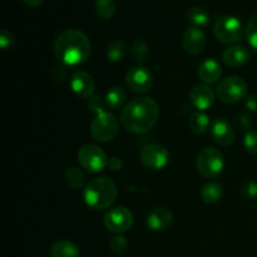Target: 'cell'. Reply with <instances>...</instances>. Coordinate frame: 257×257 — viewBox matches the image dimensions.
I'll return each mask as SVG.
<instances>
[{
  "mask_svg": "<svg viewBox=\"0 0 257 257\" xmlns=\"http://www.w3.org/2000/svg\"><path fill=\"white\" fill-rule=\"evenodd\" d=\"M53 52L62 64L74 67L87 62L92 52V44L82 30L65 29L55 38Z\"/></svg>",
  "mask_w": 257,
  "mask_h": 257,
  "instance_id": "6da1fadb",
  "label": "cell"
},
{
  "mask_svg": "<svg viewBox=\"0 0 257 257\" xmlns=\"http://www.w3.org/2000/svg\"><path fill=\"white\" fill-rule=\"evenodd\" d=\"M160 118V107L152 98H137L127 103L120 112V123L123 127L135 135L147 133L157 124Z\"/></svg>",
  "mask_w": 257,
  "mask_h": 257,
  "instance_id": "7a4b0ae2",
  "label": "cell"
},
{
  "mask_svg": "<svg viewBox=\"0 0 257 257\" xmlns=\"http://www.w3.org/2000/svg\"><path fill=\"white\" fill-rule=\"evenodd\" d=\"M117 196V186L108 177L94 178L85 186L84 201L88 207L95 211L109 208L115 202Z\"/></svg>",
  "mask_w": 257,
  "mask_h": 257,
  "instance_id": "3957f363",
  "label": "cell"
},
{
  "mask_svg": "<svg viewBox=\"0 0 257 257\" xmlns=\"http://www.w3.org/2000/svg\"><path fill=\"white\" fill-rule=\"evenodd\" d=\"M215 37L225 44L236 45L245 35L242 22L233 15H222L213 24Z\"/></svg>",
  "mask_w": 257,
  "mask_h": 257,
  "instance_id": "277c9868",
  "label": "cell"
},
{
  "mask_svg": "<svg viewBox=\"0 0 257 257\" xmlns=\"http://www.w3.org/2000/svg\"><path fill=\"white\" fill-rule=\"evenodd\" d=\"M248 85L243 78L231 75L221 80L216 88V97L225 104H233L245 99Z\"/></svg>",
  "mask_w": 257,
  "mask_h": 257,
  "instance_id": "5b68a950",
  "label": "cell"
},
{
  "mask_svg": "<svg viewBox=\"0 0 257 257\" xmlns=\"http://www.w3.org/2000/svg\"><path fill=\"white\" fill-rule=\"evenodd\" d=\"M225 167V158L217 148L206 147L198 153L196 168L198 173L206 178H215L222 173Z\"/></svg>",
  "mask_w": 257,
  "mask_h": 257,
  "instance_id": "8992f818",
  "label": "cell"
},
{
  "mask_svg": "<svg viewBox=\"0 0 257 257\" xmlns=\"http://www.w3.org/2000/svg\"><path fill=\"white\" fill-rule=\"evenodd\" d=\"M119 132V119L110 112H102L95 115L90 123V135L97 142L105 143L114 140Z\"/></svg>",
  "mask_w": 257,
  "mask_h": 257,
  "instance_id": "52a82bcc",
  "label": "cell"
},
{
  "mask_svg": "<svg viewBox=\"0 0 257 257\" xmlns=\"http://www.w3.org/2000/svg\"><path fill=\"white\" fill-rule=\"evenodd\" d=\"M107 153L97 145L87 143L83 145L78 151V162L80 167L90 173H98L108 167Z\"/></svg>",
  "mask_w": 257,
  "mask_h": 257,
  "instance_id": "ba28073f",
  "label": "cell"
},
{
  "mask_svg": "<svg viewBox=\"0 0 257 257\" xmlns=\"http://www.w3.org/2000/svg\"><path fill=\"white\" fill-rule=\"evenodd\" d=\"M140 161L150 170H162L170 161V152L160 143H150L141 150Z\"/></svg>",
  "mask_w": 257,
  "mask_h": 257,
  "instance_id": "9c48e42d",
  "label": "cell"
},
{
  "mask_svg": "<svg viewBox=\"0 0 257 257\" xmlns=\"http://www.w3.org/2000/svg\"><path fill=\"white\" fill-rule=\"evenodd\" d=\"M133 225V213L127 207H114L104 215V226L109 232L120 233L130 230Z\"/></svg>",
  "mask_w": 257,
  "mask_h": 257,
  "instance_id": "30bf717a",
  "label": "cell"
},
{
  "mask_svg": "<svg viewBox=\"0 0 257 257\" xmlns=\"http://www.w3.org/2000/svg\"><path fill=\"white\" fill-rule=\"evenodd\" d=\"M125 82L128 88L136 94H143L150 92L153 85L152 73L142 65H136L131 68L125 75Z\"/></svg>",
  "mask_w": 257,
  "mask_h": 257,
  "instance_id": "8fae6325",
  "label": "cell"
},
{
  "mask_svg": "<svg viewBox=\"0 0 257 257\" xmlns=\"http://www.w3.org/2000/svg\"><path fill=\"white\" fill-rule=\"evenodd\" d=\"M70 88L77 97L90 99L95 90V80L89 73L84 70H75L70 77Z\"/></svg>",
  "mask_w": 257,
  "mask_h": 257,
  "instance_id": "7c38bea8",
  "label": "cell"
},
{
  "mask_svg": "<svg viewBox=\"0 0 257 257\" xmlns=\"http://www.w3.org/2000/svg\"><path fill=\"white\" fill-rule=\"evenodd\" d=\"M206 45H207V38L201 28L190 27L183 32L182 47L188 54H201L205 50Z\"/></svg>",
  "mask_w": 257,
  "mask_h": 257,
  "instance_id": "4fadbf2b",
  "label": "cell"
},
{
  "mask_svg": "<svg viewBox=\"0 0 257 257\" xmlns=\"http://www.w3.org/2000/svg\"><path fill=\"white\" fill-rule=\"evenodd\" d=\"M211 136L217 145L227 147L235 141L236 133L231 123L225 118H216L211 123Z\"/></svg>",
  "mask_w": 257,
  "mask_h": 257,
  "instance_id": "5bb4252c",
  "label": "cell"
},
{
  "mask_svg": "<svg viewBox=\"0 0 257 257\" xmlns=\"http://www.w3.org/2000/svg\"><path fill=\"white\" fill-rule=\"evenodd\" d=\"M215 92L208 84H196L190 92L191 103L200 112L208 109L215 102Z\"/></svg>",
  "mask_w": 257,
  "mask_h": 257,
  "instance_id": "9a60e30c",
  "label": "cell"
},
{
  "mask_svg": "<svg viewBox=\"0 0 257 257\" xmlns=\"http://www.w3.org/2000/svg\"><path fill=\"white\" fill-rule=\"evenodd\" d=\"M146 222L150 230L155 232H162L172 225L173 213L167 207H157L148 213Z\"/></svg>",
  "mask_w": 257,
  "mask_h": 257,
  "instance_id": "2e32d148",
  "label": "cell"
},
{
  "mask_svg": "<svg viewBox=\"0 0 257 257\" xmlns=\"http://www.w3.org/2000/svg\"><path fill=\"white\" fill-rule=\"evenodd\" d=\"M222 60L227 67L240 68L250 63L251 53L242 45H231L223 50Z\"/></svg>",
  "mask_w": 257,
  "mask_h": 257,
  "instance_id": "e0dca14e",
  "label": "cell"
},
{
  "mask_svg": "<svg viewBox=\"0 0 257 257\" xmlns=\"http://www.w3.org/2000/svg\"><path fill=\"white\" fill-rule=\"evenodd\" d=\"M221 75H222V68L217 60L206 59L198 65V77L205 84L217 83Z\"/></svg>",
  "mask_w": 257,
  "mask_h": 257,
  "instance_id": "ac0fdd59",
  "label": "cell"
},
{
  "mask_svg": "<svg viewBox=\"0 0 257 257\" xmlns=\"http://www.w3.org/2000/svg\"><path fill=\"white\" fill-rule=\"evenodd\" d=\"M104 99L108 108H110V109H120V108L125 107L124 104L127 102V92H125L124 88L119 87V85H114V87L109 88Z\"/></svg>",
  "mask_w": 257,
  "mask_h": 257,
  "instance_id": "d6986e66",
  "label": "cell"
},
{
  "mask_svg": "<svg viewBox=\"0 0 257 257\" xmlns=\"http://www.w3.org/2000/svg\"><path fill=\"white\" fill-rule=\"evenodd\" d=\"M50 256L52 257H80V251L77 245L70 241H57L50 247Z\"/></svg>",
  "mask_w": 257,
  "mask_h": 257,
  "instance_id": "ffe728a7",
  "label": "cell"
},
{
  "mask_svg": "<svg viewBox=\"0 0 257 257\" xmlns=\"http://www.w3.org/2000/svg\"><path fill=\"white\" fill-rule=\"evenodd\" d=\"M64 181L67 186L72 190H82L87 186V177L85 173L78 167H69L64 172Z\"/></svg>",
  "mask_w": 257,
  "mask_h": 257,
  "instance_id": "44dd1931",
  "label": "cell"
},
{
  "mask_svg": "<svg viewBox=\"0 0 257 257\" xmlns=\"http://www.w3.org/2000/svg\"><path fill=\"white\" fill-rule=\"evenodd\" d=\"M223 195V187L221 183L218 182H207L201 190V198L205 203H212L218 202Z\"/></svg>",
  "mask_w": 257,
  "mask_h": 257,
  "instance_id": "7402d4cb",
  "label": "cell"
},
{
  "mask_svg": "<svg viewBox=\"0 0 257 257\" xmlns=\"http://www.w3.org/2000/svg\"><path fill=\"white\" fill-rule=\"evenodd\" d=\"M210 125L211 122L208 115L206 113L200 112V110L198 112H193L191 114L190 119H188V127L196 135H203V133H206L208 131V128H210Z\"/></svg>",
  "mask_w": 257,
  "mask_h": 257,
  "instance_id": "603a6c76",
  "label": "cell"
},
{
  "mask_svg": "<svg viewBox=\"0 0 257 257\" xmlns=\"http://www.w3.org/2000/svg\"><path fill=\"white\" fill-rule=\"evenodd\" d=\"M127 44L125 42L120 39H114L108 44L107 52H105V55H107V59L112 63H118L120 60L124 59L125 54H127Z\"/></svg>",
  "mask_w": 257,
  "mask_h": 257,
  "instance_id": "cb8c5ba5",
  "label": "cell"
},
{
  "mask_svg": "<svg viewBox=\"0 0 257 257\" xmlns=\"http://www.w3.org/2000/svg\"><path fill=\"white\" fill-rule=\"evenodd\" d=\"M187 20L192 24V27H206L210 24L211 17L203 8L192 7L187 12Z\"/></svg>",
  "mask_w": 257,
  "mask_h": 257,
  "instance_id": "d4e9b609",
  "label": "cell"
},
{
  "mask_svg": "<svg viewBox=\"0 0 257 257\" xmlns=\"http://www.w3.org/2000/svg\"><path fill=\"white\" fill-rule=\"evenodd\" d=\"M117 4L114 0H95V13L102 19L108 20L114 17Z\"/></svg>",
  "mask_w": 257,
  "mask_h": 257,
  "instance_id": "484cf974",
  "label": "cell"
},
{
  "mask_svg": "<svg viewBox=\"0 0 257 257\" xmlns=\"http://www.w3.org/2000/svg\"><path fill=\"white\" fill-rule=\"evenodd\" d=\"M245 35L248 44L257 53V13L253 14L247 22L245 28Z\"/></svg>",
  "mask_w": 257,
  "mask_h": 257,
  "instance_id": "4316f807",
  "label": "cell"
},
{
  "mask_svg": "<svg viewBox=\"0 0 257 257\" xmlns=\"http://www.w3.org/2000/svg\"><path fill=\"white\" fill-rule=\"evenodd\" d=\"M148 55V45L145 39H136L132 44V57L136 62H145Z\"/></svg>",
  "mask_w": 257,
  "mask_h": 257,
  "instance_id": "83f0119b",
  "label": "cell"
},
{
  "mask_svg": "<svg viewBox=\"0 0 257 257\" xmlns=\"http://www.w3.org/2000/svg\"><path fill=\"white\" fill-rule=\"evenodd\" d=\"M128 247V241L124 236L115 235L114 237L110 238L109 248L114 255H123Z\"/></svg>",
  "mask_w": 257,
  "mask_h": 257,
  "instance_id": "f1b7e54d",
  "label": "cell"
},
{
  "mask_svg": "<svg viewBox=\"0 0 257 257\" xmlns=\"http://www.w3.org/2000/svg\"><path fill=\"white\" fill-rule=\"evenodd\" d=\"M105 107H107L105 99H103L100 95H93L89 99V102H88V108L95 115L100 114L102 112H105Z\"/></svg>",
  "mask_w": 257,
  "mask_h": 257,
  "instance_id": "f546056e",
  "label": "cell"
},
{
  "mask_svg": "<svg viewBox=\"0 0 257 257\" xmlns=\"http://www.w3.org/2000/svg\"><path fill=\"white\" fill-rule=\"evenodd\" d=\"M241 195L246 200H256L257 198V182L255 181H246L241 186Z\"/></svg>",
  "mask_w": 257,
  "mask_h": 257,
  "instance_id": "4dcf8cb0",
  "label": "cell"
},
{
  "mask_svg": "<svg viewBox=\"0 0 257 257\" xmlns=\"http://www.w3.org/2000/svg\"><path fill=\"white\" fill-rule=\"evenodd\" d=\"M245 147L248 152L257 156V131H248L246 133Z\"/></svg>",
  "mask_w": 257,
  "mask_h": 257,
  "instance_id": "1f68e13d",
  "label": "cell"
},
{
  "mask_svg": "<svg viewBox=\"0 0 257 257\" xmlns=\"http://www.w3.org/2000/svg\"><path fill=\"white\" fill-rule=\"evenodd\" d=\"M14 42V35H13L9 30L3 29L2 33H0V47H2L3 49H8V48L13 47Z\"/></svg>",
  "mask_w": 257,
  "mask_h": 257,
  "instance_id": "d6a6232c",
  "label": "cell"
},
{
  "mask_svg": "<svg viewBox=\"0 0 257 257\" xmlns=\"http://www.w3.org/2000/svg\"><path fill=\"white\" fill-rule=\"evenodd\" d=\"M67 69H65L64 65H57V67L53 68L52 70V79L54 80L55 83H62L64 82V79L67 78Z\"/></svg>",
  "mask_w": 257,
  "mask_h": 257,
  "instance_id": "836d02e7",
  "label": "cell"
},
{
  "mask_svg": "<svg viewBox=\"0 0 257 257\" xmlns=\"http://www.w3.org/2000/svg\"><path fill=\"white\" fill-rule=\"evenodd\" d=\"M108 167L112 171H119L120 168L123 167V161L120 157H117V156H113V157L109 158L108 161Z\"/></svg>",
  "mask_w": 257,
  "mask_h": 257,
  "instance_id": "e575fe53",
  "label": "cell"
},
{
  "mask_svg": "<svg viewBox=\"0 0 257 257\" xmlns=\"http://www.w3.org/2000/svg\"><path fill=\"white\" fill-rule=\"evenodd\" d=\"M245 105L251 113H257V95H250V97H247Z\"/></svg>",
  "mask_w": 257,
  "mask_h": 257,
  "instance_id": "d590c367",
  "label": "cell"
},
{
  "mask_svg": "<svg viewBox=\"0 0 257 257\" xmlns=\"http://www.w3.org/2000/svg\"><path fill=\"white\" fill-rule=\"evenodd\" d=\"M238 123H240L241 127H243V128H245V130H248V128L251 127L250 119H248L247 115H245V114L238 115Z\"/></svg>",
  "mask_w": 257,
  "mask_h": 257,
  "instance_id": "8d00e7d4",
  "label": "cell"
},
{
  "mask_svg": "<svg viewBox=\"0 0 257 257\" xmlns=\"http://www.w3.org/2000/svg\"><path fill=\"white\" fill-rule=\"evenodd\" d=\"M23 2H24L27 5H29V7L35 8V7H39V5H42L44 0H23Z\"/></svg>",
  "mask_w": 257,
  "mask_h": 257,
  "instance_id": "74e56055",
  "label": "cell"
}]
</instances>
